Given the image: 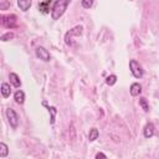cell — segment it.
Returning a JSON list of instances; mask_svg holds the SVG:
<instances>
[{
    "label": "cell",
    "instance_id": "cell-20",
    "mask_svg": "<svg viewBox=\"0 0 159 159\" xmlns=\"http://www.w3.org/2000/svg\"><path fill=\"white\" fill-rule=\"evenodd\" d=\"M14 37V34L12 32H6V34H4L2 36H1V41H7V40H10V39H12Z\"/></svg>",
    "mask_w": 159,
    "mask_h": 159
},
{
    "label": "cell",
    "instance_id": "cell-10",
    "mask_svg": "<svg viewBox=\"0 0 159 159\" xmlns=\"http://www.w3.org/2000/svg\"><path fill=\"white\" fill-rule=\"evenodd\" d=\"M17 6L22 11H27L31 6V0H17Z\"/></svg>",
    "mask_w": 159,
    "mask_h": 159
},
{
    "label": "cell",
    "instance_id": "cell-13",
    "mask_svg": "<svg viewBox=\"0 0 159 159\" xmlns=\"http://www.w3.org/2000/svg\"><path fill=\"white\" fill-rule=\"evenodd\" d=\"M10 93H11L10 84H9V83H6V82H4V83L1 84V94H2V97L7 98V97L10 96Z\"/></svg>",
    "mask_w": 159,
    "mask_h": 159
},
{
    "label": "cell",
    "instance_id": "cell-16",
    "mask_svg": "<svg viewBox=\"0 0 159 159\" xmlns=\"http://www.w3.org/2000/svg\"><path fill=\"white\" fill-rule=\"evenodd\" d=\"M116 82H117V76H116V75H111V76H108V77L106 78V83H107L108 86H113Z\"/></svg>",
    "mask_w": 159,
    "mask_h": 159
},
{
    "label": "cell",
    "instance_id": "cell-17",
    "mask_svg": "<svg viewBox=\"0 0 159 159\" xmlns=\"http://www.w3.org/2000/svg\"><path fill=\"white\" fill-rule=\"evenodd\" d=\"M139 106H140L145 112L149 111V106H148V102H147L145 98H140V99H139Z\"/></svg>",
    "mask_w": 159,
    "mask_h": 159
},
{
    "label": "cell",
    "instance_id": "cell-4",
    "mask_svg": "<svg viewBox=\"0 0 159 159\" xmlns=\"http://www.w3.org/2000/svg\"><path fill=\"white\" fill-rule=\"evenodd\" d=\"M6 117H7V119H9L10 125L15 129V128L17 127V124H19V117H17L16 112H15L14 109H11V108H7V109H6Z\"/></svg>",
    "mask_w": 159,
    "mask_h": 159
},
{
    "label": "cell",
    "instance_id": "cell-3",
    "mask_svg": "<svg viewBox=\"0 0 159 159\" xmlns=\"http://www.w3.org/2000/svg\"><path fill=\"white\" fill-rule=\"evenodd\" d=\"M129 68H130L132 75H133L135 78H142V77H143L144 71H143L142 66H140L135 60H130V61H129Z\"/></svg>",
    "mask_w": 159,
    "mask_h": 159
},
{
    "label": "cell",
    "instance_id": "cell-14",
    "mask_svg": "<svg viewBox=\"0 0 159 159\" xmlns=\"http://www.w3.org/2000/svg\"><path fill=\"white\" fill-rule=\"evenodd\" d=\"M98 135H99V133H98V129H96V128H92V129L89 130V133H88V139H89V142H93V140H96V139L98 138Z\"/></svg>",
    "mask_w": 159,
    "mask_h": 159
},
{
    "label": "cell",
    "instance_id": "cell-15",
    "mask_svg": "<svg viewBox=\"0 0 159 159\" xmlns=\"http://www.w3.org/2000/svg\"><path fill=\"white\" fill-rule=\"evenodd\" d=\"M7 153H9L7 145L1 142V143H0V158H5V157L7 155Z\"/></svg>",
    "mask_w": 159,
    "mask_h": 159
},
{
    "label": "cell",
    "instance_id": "cell-19",
    "mask_svg": "<svg viewBox=\"0 0 159 159\" xmlns=\"http://www.w3.org/2000/svg\"><path fill=\"white\" fill-rule=\"evenodd\" d=\"M48 112H51V124H53L55 123V116H56V108L48 107Z\"/></svg>",
    "mask_w": 159,
    "mask_h": 159
},
{
    "label": "cell",
    "instance_id": "cell-11",
    "mask_svg": "<svg viewBox=\"0 0 159 159\" xmlns=\"http://www.w3.org/2000/svg\"><path fill=\"white\" fill-rule=\"evenodd\" d=\"M14 99H15L16 103L22 104V103L25 102V93H24L22 91H16L15 94H14Z\"/></svg>",
    "mask_w": 159,
    "mask_h": 159
},
{
    "label": "cell",
    "instance_id": "cell-21",
    "mask_svg": "<svg viewBox=\"0 0 159 159\" xmlns=\"http://www.w3.org/2000/svg\"><path fill=\"white\" fill-rule=\"evenodd\" d=\"M96 158H97V159H99V158H107V155L103 154V153H97V154H96Z\"/></svg>",
    "mask_w": 159,
    "mask_h": 159
},
{
    "label": "cell",
    "instance_id": "cell-12",
    "mask_svg": "<svg viewBox=\"0 0 159 159\" xmlns=\"http://www.w3.org/2000/svg\"><path fill=\"white\" fill-rule=\"evenodd\" d=\"M51 1H52V0H46V1L40 2V4H39V9H40V11L43 12V14H47L48 10H50V4H51Z\"/></svg>",
    "mask_w": 159,
    "mask_h": 159
},
{
    "label": "cell",
    "instance_id": "cell-7",
    "mask_svg": "<svg viewBox=\"0 0 159 159\" xmlns=\"http://www.w3.org/2000/svg\"><path fill=\"white\" fill-rule=\"evenodd\" d=\"M143 133H144V137H145V138H152V137L154 135V124H153V123H148V124L144 127Z\"/></svg>",
    "mask_w": 159,
    "mask_h": 159
},
{
    "label": "cell",
    "instance_id": "cell-18",
    "mask_svg": "<svg viewBox=\"0 0 159 159\" xmlns=\"http://www.w3.org/2000/svg\"><path fill=\"white\" fill-rule=\"evenodd\" d=\"M81 4L84 9H89L93 5V0H81Z\"/></svg>",
    "mask_w": 159,
    "mask_h": 159
},
{
    "label": "cell",
    "instance_id": "cell-1",
    "mask_svg": "<svg viewBox=\"0 0 159 159\" xmlns=\"http://www.w3.org/2000/svg\"><path fill=\"white\" fill-rule=\"evenodd\" d=\"M68 2H70V0H57L53 4L52 10H51V17H52V20H58L65 14Z\"/></svg>",
    "mask_w": 159,
    "mask_h": 159
},
{
    "label": "cell",
    "instance_id": "cell-9",
    "mask_svg": "<svg viewBox=\"0 0 159 159\" xmlns=\"http://www.w3.org/2000/svg\"><path fill=\"white\" fill-rule=\"evenodd\" d=\"M129 92H130V94H132L133 97L139 96L140 92H142V86H140L139 83H132V86H130V88H129Z\"/></svg>",
    "mask_w": 159,
    "mask_h": 159
},
{
    "label": "cell",
    "instance_id": "cell-5",
    "mask_svg": "<svg viewBox=\"0 0 159 159\" xmlns=\"http://www.w3.org/2000/svg\"><path fill=\"white\" fill-rule=\"evenodd\" d=\"M36 56L40 58V60H42V61H45V62H48L50 61V58H51V56H50V52L45 48V47H37L36 48Z\"/></svg>",
    "mask_w": 159,
    "mask_h": 159
},
{
    "label": "cell",
    "instance_id": "cell-6",
    "mask_svg": "<svg viewBox=\"0 0 159 159\" xmlns=\"http://www.w3.org/2000/svg\"><path fill=\"white\" fill-rule=\"evenodd\" d=\"M2 25L6 27H14L16 26V16L15 15H4L2 17Z\"/></svg>",
    "mask_w": 159,
    "mask_h": 159
},
{
    "label": "cell",
    "instance_id": "cell-2",
    "mask_svg": "<svg viewBox=\"0 0 159 159\" xmlns=\"http://www.w3.org/2000/svg\"><path fill=\"white\" fill-rule=\"evenodd\" d=\"M82 26L81 25H77V26H75L73 29H71L70 31H67L66 32V35H65V42H66V45H72V37L73 36H80L81 34H82Z\"/></svg>",
    "mask_w": 159,
    "mask_h": 159
},
{
    "label": "cell",
    "instance_id": "cell-8",
    "mask_svg": "<svg viewBox=\"0 0 159 159\" xmlns=\"http://www.w3.org/2000/svg\"><path fill=\"white\" fill-rule=\"evenodd\" d=\"M9 80H10V83H11L14 87H20V86H21L20 77H19L16 73H14V72H11V73L9 75Z\"/></svg>",
    "mask_w": 159,
    "mask_h": 159
}]
</instances>
